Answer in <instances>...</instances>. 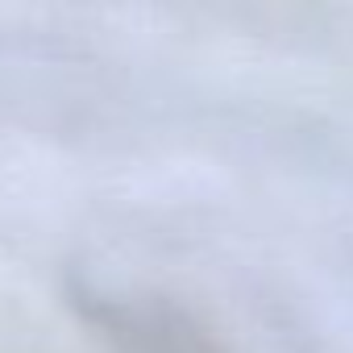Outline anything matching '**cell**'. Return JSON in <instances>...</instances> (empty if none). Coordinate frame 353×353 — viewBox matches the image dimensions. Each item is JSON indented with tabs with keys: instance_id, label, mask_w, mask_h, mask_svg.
I'll list each match as a JSON object with an SVG mask.
<instances>
[{
	"instance_id": "obj_1",
	"label": "cell",
	"mask_w": 353,
	"mask_h": 353,
	"mask_svg": "<svg viewBox=\"0 0 353 353\" xmlns=\"http://www.w3.org/2000/svg\"><path fill=\"white\" fill-rule=\"evenodd\" d=\"M117 353H216V349L170 320L137 316L129 324H117Z\"/></svg>"
}]
</instances>
